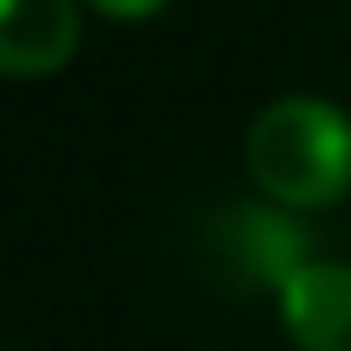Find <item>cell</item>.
Returning <instances> with one entry per match:
<instances>
[{"mask_svg":"<svg viewBox=\"0 0 351 351\" xmlns=\"http://www.w3.org/2000/svg\"><path fill=\"white\" fill-rule=\"evenodd\" d=\"M246 170L287 211H322L351 188V123L328 100H281L252 123Z\"/></svg>","mask_w":351,"mask_h":351,"instance_id":"6da1fadb","label":"cell"},{"mask_svg":"<svg viewBox=\"0 0 351 351\" xmlns=\"http://www.w3.org/2000/svg\"><path fill=\"white\" fill-rule=\"evenodd\" d=\"M276 299L299 351H351V263H299Z\"/></svg>","mask_w":351,"mask_h":351,"instance_id":"7a4b0ae2","label":"cell"},{"mask_svg":"<svg viewBox=\"0 0 351 351\" xmlns=\"http://www.w3.org/2000/svg\"><path fill=\"white\" fill-rule=\"evenodd\" d=\"M76 36V0H0V76L59 71Z\"/></svg>","mask_w":351,"mask_h":351,"instance_id":"3957f363","label":"cell"},{"mask_svg":"<svg viewBox=\"0 0 351 351\" xmlns=\"http://www.w3.org/2000/svg\"><path fill=\"white\" fill-rule=\"evenodd\" d=\"M217 240H223L228 269H240L246 287H276L281 293V281H287L299 263H311V240H304L287 217L252 211V205H234V211L223 217V228H217Z\"/></svg>","mask_w":351,"mask_h":351,"instance_id":"277c9868","label":"cell"},{"mask_svg":"<svg viewBox=\"0 0 351 351\" xmlns=\"http://www.w3.org/2000/svg\"><path fill=\"white\" fill-rule=\"evenodd\" d=\"M100 12H112V18H147V12H158L164 0H94Z\"/></svg>","mask_w":351,"mask_h":351,"instance_id":"5b68a950","label":"cell"}]
</instances>
